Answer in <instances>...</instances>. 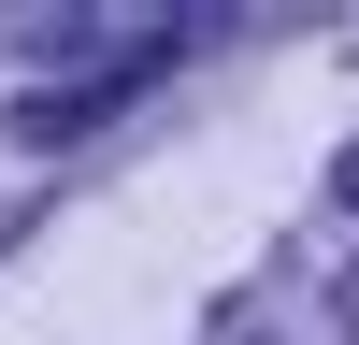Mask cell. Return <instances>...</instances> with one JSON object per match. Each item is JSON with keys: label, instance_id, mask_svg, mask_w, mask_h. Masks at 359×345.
Instances as JSON below:
<instances>
[{"label": "cell", "instance_id": "cell-1", "mask_svg": "<svg viewBox=\"0 0 359 345\" xmlns=\"http://www.w3.org/2000/svg\"><path fill=\"white\" fill-rule=\"evenodd\" d=\"M345 201H359V144H345Z\"/></svg>", "mask_w": 359, "mask_h": 345}, {"label": "cell", "instance_id": "cell-2", "mask_svg": "<svg viewBox=\"0 0 359 345\" xmlns=\"http://www.w3.org/2000/svg\"><path fill=\"white\" fill-rule=\"evenodd\" d=\"M345 331H359V273H345Z\"/></svg>", "mask_w": 359, "mask_h": 345}]
</instances>
